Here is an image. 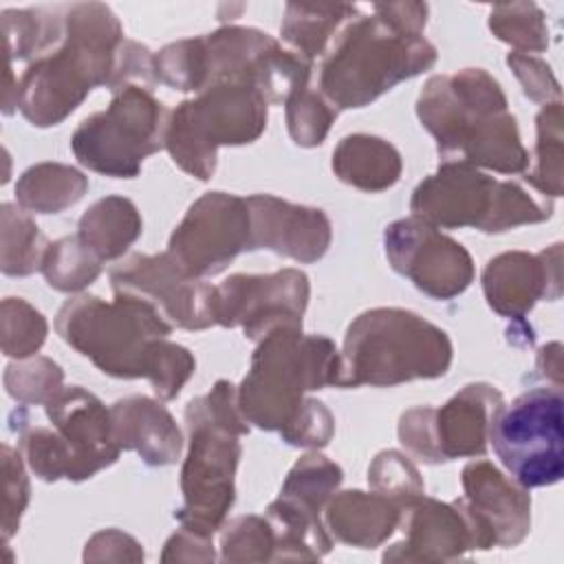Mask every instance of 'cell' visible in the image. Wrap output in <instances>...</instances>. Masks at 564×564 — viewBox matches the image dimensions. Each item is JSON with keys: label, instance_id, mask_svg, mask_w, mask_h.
Listing matches in <instances>:
<instances>
[{"label": "cell", "instance_id": "42", "mask_svg": "<svg viewBox=\"0 0 564 564\" xmlns=\"http://www.w3.org/2000/svg\"><path fill=\"white\" fill-rule=\"evenodd\" d=\"M289 445L322 447L333 436V416L324 403L306 399L295 419L280 432Z\"/></svg>", "mask_w": 564, "mask_h": 564}, {"label": "cell", "instance_id": "32", "mask_svg": "<svg viewBox=\"0 0 564 564\" xmlns=\"http://www.w3.org/2000/svg\"><path fill=\"white\" fill-rule=\"evenodd\" d=\"M154 77L176 90H205L209 84L205 40H181L154 55Z\"/></svg>", "mask_w": 564, "mask_h": 564}, {"label": "cell", "instance_id": "36", "mask_svg": "<svg viewBox=\"0 0 564 564\" xmlns=\"http://www.w3.org/2000/svg\"><path fill=\"white\" fill-rule=\"evenodd\" d=\"M220 546L223 560L227 562L271 560V551H275V533L269 520L258 516H242L225 527Z\"/></svg>", "mask_w": 564, "mask_h": 564}, {"label": "cell", "instance_id": "5", "mask_svg": "<svg viewBox=\"0 0 564 564\" xmlns=\"http://www.w3.org/2000/svg\"><path fill=\"white\" fill-rule=\"evenodd\" d=\"M339 352L328 337L302 335L300 326H282L262 337L251 357L236 401L247 423L284 430L302 410L306 390L335 386Z\"/></svg>", "mask_w": 564, "mask_h": 564}, {"label": "cell", "instance_id": "33", "mask_svg": "<svg viewBox=\"0 0 564 564\" xmlns=\"http://www.w3.org/2000/svg\"><path fill=\"white\" fill-rule=\"evenodd\" d=\"M46 337V319L22 297L2 302V350L7 357H29L40 350Z\"/></svg>", "mask_w": 564, "mask_h": 564}, {"label": "cell", "instance_id": "11", "mask_svg": "<svg viewBox=\"0 0 564 564\" xmlns=\"http://www.w3.org/2000/svg\"><path fill=\"white\" fill-rule=\"evenodd\" d=\"M560 388H533L496 412L489 441L522 489L549 487L564 474Z\"/></svg>", "mask_w": 564, "mask_h": 564}, {"label": "cell", "instance_id": "34", "mask_svg": "<svg viewBox=\"0 0 564 564\" xmlns=\"http://www.w3.org/2000/svg\"><path fill=\"white\" fill-rule=\"evenodd\" d=\"M560 101L544 108L538 117V159L535 170L524 178L531 181L542 194L560 196L562 174V130H560Z\"/></svg>", "mask_w": 564, "mask_h": 564}, {"label": "cell", "instance_id": "7", "mask_svg": "<svg viewBox=\"0 0 564 564\" xmlns=\"http://www.w3.org/2000/svg\"><path fill=\"white\" fill-rule=\"evenodd\" d=\"M55 328L101 372L137 379L145 377L150 348L170 335L172 324L154 306L130 295H117L110 304L95 295H77L59 308Z\"/></svg>", "mask_w": 564, "mask_h": 564}, {"label": "cell", "instance_id": "12", "mask_svg": "<svg viewBox=\"0 0 564 564\" xmlns=\"http://www.w3.org/2000/svg\"><path fill=\"white\" fill-rule=\"evenodd\" d=\"M500 390L469 383L443 408H412L399 421L401 443L425 463L485 454L489 427L502 408Z\"/></svg>", "mask_w": 564, "mask_h": 564}, {"label": "cell", "instance_id": "38", "mask_svg": "<svg viewBox=\"0 0 564 564\" xmlns=\"http://www.w3.org/2000/svg\"><path fill=\"white\" fill-rule=\"evenodd\" d=\"M62 368L46 357L11 364L4 372L7 392L22 403H46L62 390Z\"/></svg>", "mask_w": 564, "mask_h": 564}, {"label": "cell", "instance_id": "43", "mask_svg": "<svg viewBox=\"0 0 564 564\" xmlns=\"http://www.w3.org/2000/svg\"><path fill=\"white\" fill-rule=\"evenodd\" d=\"M507 64L518 75L527 97H531L535 101H546L549 99V90L553 93V97H560V86L553 79L551 68L544 62H540L535 57H529V55L518 51V53H509Z\"/></svg>", "mask_w": 564, "mask_h": 564}, {"label": "cell", "instance_id": "22", "mask_svg": "<svg viewBox=\"0 0 564 564\" xmlns=\"http://www.w3.org/2000/svg\"><path fill=\"white\" fill-rule=\"evenodd\" d=\"M112 436L119 449H134L148 465L176 463L183 438L170 412L148 399L128 397L112 405Z\"/></svg>", "mask_w": 564, "mask_h": 564}, {"label": "cell", "instance_id": "2", "mask_svg": "<svg viewBox=\"0 0 564 564\" xmlns=\"http://www.w3.org/2000/svg\"><path fill=\"white\" fill-rule=\"evenodd\" d=\"M121 42L119 20L106 4H73L62 44L26 68L15 88V106L33 126H57L93 86L110 84Z\"/></svg>", "mask_w": 564, "mask_h": 564}, {"label": "cell", "instance_id": "35", "mask_svg": "<svg viewBox=\"0 0 564 564\" xmlns=\"http://www.w3.org/2000/svg\"><path fill=\"white\" fill-rule=\"evenodd\" d=\"M489 26L498 40L516 48L542 51L546 46V29L535 4H500L491 11Z\"/></svg>", "mask_w": 564, "mask_h": 564}, {"label": "cell", "instance_id": "21", "mask_svg": "<svg viewBox=\"0 0 564 564\" xmlns=\"http://www.w3.org/2000/svg\"><path fill=\"white\" fill-rule=\"evenodd\" d=\"M551 251L529 256L522 251L502 253L487 262L482 271V289L489 306L505 317H524L542 297L553 300L549 286L560 293V273L549 269L560 264V253L549 262Z\"/></svg>", "mask_w": 564, "mask_h": 564}, {"label": "cell", "instance_id": "29", "mask_svg": "<svg viewBox=\"0 0 564 564\" xmlns=\"http://www.w3.org/2000/svg\"><path fill=\"white\" fill-rule=\"evenodd\" d=\"M2 31L9 59L7 66H11L15 57L26 59L31 55H46V51L64 37L66 18H57L55 13L51 15L44 9L4 11Z\"/></svg>", "mask_w": 564, "mask_h": 564}, {"label": "cell", "instance_id": "23", "mask_svg": "<svg viewBox=\"0 0 564 564\" xmlns=\"http://www.w3.org/2000/svg\"><path fill=\"white\" fill-rule=\"evenodd\" d=\"M403 507L375 491H341L326 507V524L333 535L359 549H372L392 535L401 522Z\"/></svg>", "mask_w": 564, "mask_h": 564}, {"label": "cell", "instance_id": "26", "mask_svg": "<svg viewBox=\"0 0 564 564\" xmlns=\"http://www.w3.org/2000/svg\"><path fill=\"white\" fill-rule=\"evenodd\" d=\"M88 187V181L82 172L59 163H40L29 167L18 185V203L37 214H59L62 209L75 205Z\"/></svg>", "mask_w": 564, "mask_h": 564}, {"label": "cell", "instance_id": "24", "mask_svg": "<svg viewBox=\"0 0 564 564\" xmlns=\"http://www.w3.org/2000/svg\"><path fill=\"white\" fill-rule=\"evenodd\" d=\"M333 170L348 185L364 192H381L399 181L401 156L379 137L350 134L333 152Z\"/></svg>", "mask_w": 564, "mask_h": 564}, {"label": "cell", "instance_id": "20", "mask_svg": "<svg viewBox=\"0 0 564 564\" xmlns=\"http://www.w3.org/2000/svg\"><path fill=\"white\" fill-rule=\"evenodd\" d=\"M467 505L500 546H516L531 524V498L516 480H507L491 463L476 460L463 469Z\"/></svg>", "mask_w": 564, "mask_h": 564}, {"label": "cell", "instance_id": "13", "mask_svg": "<svg viewBox=\"0 0 564 564\" xmlns=\"http://www.w3.org/2000/svg\"><path fill=\"white\" fill-rule=\"evenodd\" d=\"M245 249H251L247 200L209 192L189 207L174 229L167 253L185 273L203 278L223 271Z\"/></svg>", "mask_w": 564, "mask_h": 564}, {"label": "cell", "instance_id": "10", "mask_svg": "<svg viewBox=\"0 0 564 564\" xmlns=\"http://www.w3.org/2000/svg\"><path fill=\"white\" fill-rule=\"evenodd\" d=\"M165 110L148 88L126 84L108 110L79 123L70 148L82 165L117 178L139 174L145 156L165 145Z\"/></svg>", "mask_w": 564, "mask_h": 564}, {"label": "cell", "instance_id": "30", "mask_svg": "<svg viewBox=\"0 0 564 564\" xmlns=\"http://www.w3.org/2000/svg\"><path fill=\"white\" fill-rule=\"evenodd\" d=\"M101 258L88 249L79 236L62 238L48 245L42 273L48 286L57 291H79L101 273Z\"/></svg>", "mask_w": 564, "mask_h": 564}, {"label": "cell", "instance_id": "28", "mask_svg": "<svg viewBox=\"0 0 564 564\" xmlns=\"http://www.w3.org/2000/svg\"><path fill=\"white\" fill-rule=\"evenodd\" d=\"M341 482L339 465L330 463L319 454H308L295 463L289 471L284 487L280 491V500L300 511L302 516L322 522L319 511L330 494Z\"/></svg>", "mask_w": 564, "mask_h": 564}, {"label": "cell", "instance_id": "27", "mask_svg": "<svg viewBox=\"0 0 564 564\" xmlns=\"http://www.w3.org/2000/svg\"><path fill=\"white\" fill-rule=\"evenodd\" d=\"M357 13L352 4H286L282 37L297 48V55L313 64L326 55L328 42L339 33V26Z\"/></svg>", "mask_w": 564, "mask_h": 564}, {"label": "cell", "instance_id": "39", "mask_svg": "<svg viewBox=\"0 0 564 564\" xmlns=\"http://www.w3.org/2000/svg\"><path fill=\"white\" fill-rule=\"evenodd\" d=\"M337 117V110L330 108L317 93H313L308 86L297 90L286 101V121L289 132L297 145L311 148L319 145Z\"/></svg>", "mask_w": 564, "mask_h": 564}, {"label": "cell", "instance_id": "9", "mask_svg": "<svg viewBox=\"0 0 564 564\" xmlns=\"http://www.w3.org/2000/svg\"><path fill=\"white\" fill-rule=\"evenodd\" d=\"M410 209L434 227H476L489 234L551 216V203L540 205L520 185L449 161L419 183Z\"/></svg>", "mask_w": 564, "mask_h": 564}, {"label": "cell", "instance_id": "16", "mask_svg": "<svg viewBox=\"0 0 564 564\" xmlns=\"http://www.w3.org/2000/svg\"><path fill=\"white\" fill-rule=\"evenodd\" d=\"M308 300V278L297 269L271 275H231L214 291V317L223 326H242L249 339L275 328L300 326Z\"/></svg>", "mask_w": 564, "mask_h": 564}, {"label": "cell", "instance_id": "37", "mask_svg": "<svg viewBox=\"0 0 564 564\" xmlns=\"http://www.w3.org/2000/svg\"><path fill=\"white\" fill-rule=\"evenodd\" d=\"M368 480L379 494L392 498L401 507L423 496V480L419 478L416 467L408 460V456L394 449L377 454L368 469Z\"/></svg>", "mask_w": 564, "mask_h": 564}, {"label": "cell", "instance_id": "25", "mask_svg": "<svg viewBox=\"0 0 564 564\" xmlns=\"http://www.w3.org/2000/svg\"><path fill=\"white\" fill-rule=\"evenodd\" d=\"M141 234L137 207L121 196L97 200L79 220L77 236L101 260L119 258Z\"/></svg>", "mask_w": 564, "mask_h": 564}, {"label": "cell", "instance_id": "4", "mask_svg": "<svg viewBox=\"0 0 564 564\" xmlns=\"http://www.w3.org/2000/svg\"><path fill=\"white\" fill-rule=\"evenodd\" d=\"M449 364L452 341L445 330L403 308H372L348 326L335 386L434 379L443 377Z\"/></svg>", "mask_w": 564, "mask_h": 564}, {"label": "cell", "instance_id": "8", "mask_svg": "<svg viewBox=\"0 0 564 564\" xmlns=\"http://www.w3.org/2000/svg\"><path fill=\"white\" fill-rule=\"evenodd\" d=\"M267 104L251 84H212L198 99L183 101L167 115L165 148L185 172L207 181L216 167L218 145L251 143L262 134Z\"/></svg>", "mask_w": 564, "mask_h": 564}, {"label": "cell", "instance_id": "6", "mask_svg": "<svg viewBox=\"0 0 564 564\" xmlns=\"http://www.w3.org/2000/svg\"><path fill=\"white\" fill-rule=\"evenodd\" d=\"M189 452L181 471L185 505L176 513L185 529L212 535L234 502V471L240 458L238 434L249 427L238 412L234 392L214 386L192 399L185 410Z\"/></svg>", "mask_w": 564, "mask_h": 564}, {"label": "cell", "instance_id": "31", "mask_svg": "<svg viewBox=\"0 0 564 564\" xmlns=\"http://www.w3.org/2000/svg\"><path fill=\"white\" fill-rule=\"evenodd\" d=\"M48 245L37 225L13 205H2V271L7 275H29L42 269Z\"/></svg>", "mask_w": 564, "mask_h": 564}, {"label": "cell", "instance_id": "1", "mask_svg": "<svg viewBox=\"0 0 564 564\" xmlns=\"http://www.w3.org/2000/svg\"><path fill=\"white\" fill-rule=\"evenodd\" d=\"M416 112L436 137L443 163L482 165L502 174L522 172L529 163L498 82L480 68L432 77Z\"/></svg>", "mask_w": 564, "mask_h": 564}, {"label": "cell", "instance_id": "18", "mask_svg": "<svg viewBox=\"0 0 564 564\" xmlns=\"http://www.w3.org/2000/svg\"><path fill=\"white\" fill-rule=\"evenodd\" d=\"M245 200L251 218V249H271L300 262H315L326 253L330 220L322 209L291 205L271 194Z\"/></svg>", "mask_w": 564, "mask_h": 564}, {"label": "cell", "instance_id": "15", "mask_svg": "<svg viewBox=\"0 0 564 564\" xmlns=\"http://www.w3.org/2000/svg\"><path fill=\"white\" fill-rule=\"evenodd\" d=\"M383 242L392 269L434 300L463 293L474 278V264L463 245L419 216L386 227Z\"/></svg>", "mask_w": 564, "mask_h": 564}, {"label": "cell", "instance_id": "40", "mask_svg": "<svg viewBox=\"0 0 564 564\" xmlns=\"http://www.w3.org/2000/svg\"><path fill=\"white\" fill-rule=\"evenodd\" d=\"M194 368H196V361L189 355V350L183 346L170 344L163 337V339H156L150 348L145 379H150L154 392L167 401L181 392L183 383L192 377Z\"/></svg>", "mask_w": 564, "mask_h": 564}, {"label": "cell", "instance_id": "3", "mask_svg": "<svg viewBox=\"0 0 564 564\" xmlns=\"http://www.w3.org/2000/svg\"><path fill=\"white\" fill-rule=\"evenodd\" d=\"M436 48L386 15H359L337 35L319 68V88L337 108H361L403 79L427 70Z\"/></svg>", "mask_w": 564, "mask_h": 564}, {"label": "cell", "instance_id": "17", "mask_svg": "<svg viewBox=\"0 0 564 564\" xmlns=\"http://www.w3.org/2000/svg\"><path fill=\"white\" fill-rule=\"evenodd\" d=\"M401 522L405 527V542L394 544V551L383 560H456L469 549H491L494 535L463 500L452 505L416 498L403 507Z\"/></svg>", "mask_w": 564, "mask_h": 564}, {"label": "cell", "instance_id": "14", "mask_svg": "<svg viewBox=\"0 0 564 564\" xmlns=\"http://www.w3.org/2000/svg\"><path fill=\"white\" fill-rule=\"evenodd\" d=\"M110 282L115 295H130L148 302L172 326L200 330L216 324V286L185 273L167 251L161 256H130L112 267Z\"/></svg>", "mask_w": 564, "mask_h": 564}, {"label": "cell", "instance_id": "19", "mask_svg": "<svg viewBox=\"0 0 564 564\" xmlns=\"http://www.w3.org/2000/svg\"><path fill=\"white\" fill-rule=\"evenodd\" d=\"M46 416L70 447L82 480L117 460L119 445L112 436V414L95 394L79 386L62 388L46 401Z\"/></svg>", "mask_w": 564, "mask_h": 564}, {"label": "cell", "instance_id": "41", "mask_svg": "<svg viewBox=\"0 0 564 564\" xmlns=\"http://www.w3.org/2000/svg\"><path fill=\"white\" fill-rule=\"evenodd\" d=\"M2 469H4V516L2 535L9 540L20 522V516L29 502V482L22 467V456L18 449L2 445Z\"/></svg>", "mask_w": 564, "mask_h": 564}]
</instances>
